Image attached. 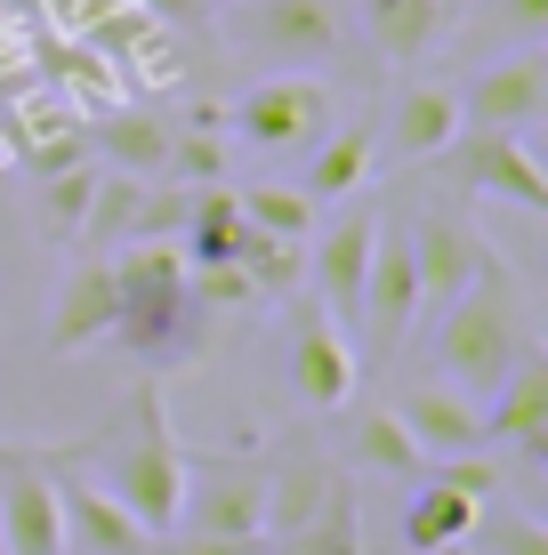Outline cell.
Returning <instances> with one entry per match:
<instances>
[{
	"label": "cell",
	"mask_w": 548,
	"mask_h": 555,
	"mask_svg": "<svg viewBox=\"0 0 548 555\" xmlns=\"http://www.w3.org/2000/svg\"><path fill=\"white\" fill-rule=\"evenodd\" d=\"M484 443L517 451L524 467H548V354L524 347L517 371L493 387V411H484Z\"/></svg>",
	"instance_id": "2e32d148"
},
{
	"label": "cell",
	"mask_w": 548,
	"mask_h": 555,
	"mask_svg": "<svg viewBox=\"0 0 548 555\" xmlns=\"http://www.w3.org/2000/svg\"><path fill=\"white\" fill-rule=\"evenodd\" d=\"M476 500H460L451 483L420 475V491L404 500V524H395V547L404 555H468V531H476Z\"/></svg>",
	"instance_id": "7402d4cb"
},
{
	"label": "cell",
	"mask_w": 548,
	"mask_h": 555,
	"mask_svg": "<svg viewBox=\"0 0 548 555\" xmlns=\"http://www.w3.org/2000/svg\"><path fill=\"white\" fill-rule=\"evenodd\" d=\"M420 331V274H411V242H404V218L380 225V250H371V274H364V314H355V338L364 354L355 362H395L404 338Z\"/></svg>",
	"instance_id": "52a82bcc"
},
{
	"label": "cell",
	"mask_w": 548,
	"mask_h": 555,
	"mask_svg": "<svg viewBox=\"0 0 548 555\" xmlns=\"http://www.w3.org/2000/svg\"><path fill=\"white\" fill-rule=\"evenodd\" d=\"M169 129L178 121H169L162 105H113V113H98V121H81V145H89L98 169H122V178L154 185L162 162H169Z\"/></svg>",
	"instance_id": "ac0fdd59"
},
{
	"label": "cell",
	"mask_w": 548,
	"mask_h": 555,
	"mask_svg": "<svg viewBox=\"0 0 548 555\" xmlns=\"http://www.w3.org/2000/svg\"><path fill=\"white\" fill-rule=\"evenodd\" d=\"M258 555H267V547H258Z\"/></svg>",
	"instance_id": "74e56055"
},
{
	"label": "cell",
	"mask_w": 548,
	"mask_h": 555,
	"mask_svg": "<svg viewBox=\"0 0 548 555\" xmlns=\"http://www.w3.org/2000/svg\"><path fill=\"white\" fill-rule=\"evenodd\" d=\"M242 242H251V225H242L234 185H194V209H186L178 258H186V266H226V258H242Z\"/></svg>",
	"instance_id": "d4e9b609"
},
{
	"label": "cell",
	"mask_w": 548,
	"mask_h": 555,
	"mask_svg": "<svg viewBox=\"0 0 548 555\" xmlns=\"http://www.w3.org/2000/svg\"><path fill=\"white\" fill-rule=\"evenodd\" d=\"M395 418L411 427V443L428 451V467L436 459H460V451H484V411L468 403L451 378H420V387L395 395Z\"/></svg>",
	"instance_id": "ffe728a7"
},
{
	"label": "cell",
	"mask_w": 548,
	"mask_h": 555,
	"mask_svg": "<svg viewBox=\"0 0 548 555\" xmlns=\"http://www.w3.org/2000/svg\"><path fill=\"white\" fill-rule=\"evenodd\" d=\"M364 555H404V547H395V540H371V531H364Z\"/></svg>",
	"instance_id": "d590c367"
},
{
	"label": "cell",
	"mask_w": 548,
	"mask_h": 555,
	"mask_svg": "<svg viewBox=\"0 0 548 555\" xmlns=\"http://www.w3.org/2000/svg\"><path fill=\"white\" fill-rule=\"evenodd\" d=\"M548 121V56L517 49L500 65H484L476 81L460 89V129H540Z\"/></svg>",
	"instance_id": "4fadbf2b"
},
{
	"label": "cell",
	"mask_w": 548,
	"mask_h": 555,
	"mask_svg": "<svg viewBox=\"0 0 548 555\" xmlns=\"http://www.w3.org/2000/svg\"><path fill=\"white\" fill-rule=\"evenodd\" d=\"M242 49L275 73H315L347 49V25H339L331 0H251L242 9Z\"/></svg>",
	"instance_id": "30bf717a"
},
{
	"label": "cell",
	"mask_w": 548,
	"mask_h": 555,
	"mask_svg": "<svg viewBox=\"0 0 548 555\" xmlns=\"http://www.w3.org/2000/svg\"><path fill=\"white\" fill-rule=\"evenodd\" d=\"M138 9L169 33H211V0H138Z\"/></svg>",
	"instance_id": "836d02e7"
},
{
	"label": "cell",
	"mask_w": 548,
	"mask_h": 555,
	"mask_svg": "<svg viewBox=\"0 0 548 555\" xmlns=\"http://www.w3.org/2000/svg\"><path fill=\"white\" fill-rule=\"evenodd\" d=\"M202 331H211V314L186 291L178 242H122L113 250V331H105L113 347L145 371H169L202 347Z\"/></svg>",
	"instance_id": "6da1fadb"
},
{
	"label": "cell",
	"mask_w": 548,
	"mask_h": 555,
	"mask_svg": "<svg viewBox=\"0 0 548 555\" xmlns=\"http://www.w3.org/2000/svg\"><path fill=\"white\" fill-rule=\"evenodd\" d=\"M404 242H411V274H420V331L444 314L468 282L484 274L500 250L460 218V209H428V218H404Z\"/></svg>",
	"instance_id": "9c48e42d"
},
{
	"label": "cell",
	"mask_w": 548,
	"mask_h": 555,
	"mask_svg": "<svg viewBox=\"0 0 548 555\" xmlns=\"http://www.w3.org/2000/svg\"><path fill=\"white\" fill-rule=\"evenodd\" d=\"M436 378H451L460 395H493L508 371H517V354L533 347V322H524V298H517V274L493 258L476 282H468L460 298L444 306L436 322Z\"/></svg>",
	"instance_id": "3957f363"
},
{
	"label": "cell",
	"mask_w": 548,
	"mask_h": 555,
	"mask_svg": "<svg viewBox=\"0 0 548 555\" xmlns=\"http://www.w3.org/2000/svg\"><path fill=\"white\" fill-rule=\"evenodd\" d=\"M49 451H16L0 459V540L9 555H65V524H56V475H49Z\"/></svg>",
	"instance_id": "5bb4252c"
},
{
	"label": "cell",
	"mask_w": 548,
	"mask_h": 555,
	"mask_svg": "<svg viewBox=\"0 0 548 555\" xmlns=\"http://www.w3.org/2000/svg\"><path fill=\"white\" fill-rule=\"evenodd\" d=\"M89 194H98V162H73V169H56V178H33V225H41L49 242H81Z\"/></svg>",
	"instance_id": "4316f807"
},
{
	"label": "cell",
	"mask_w": 548,
	"mask_h": 555,
	"mask_svg": "<svg viewBox=\"0 0 548 555\" xmlns=\"http://www.w3.org/2000/svg\"><path fill=\"white\" fill-rule=\"evenodd\" d=\"M242 202V225L251 234H275V242H307L315 234V202L298 185H234Z\"/></svg>",
	"instance_id": "f1b7e54d"
},
{
	"label": "cell",
	"mask_w": 548,
	"mask_h": 555,
	"mask_svg": "<svg viewBox=\"0 0 548 555\" xmlns=\"http://www.w3.org/2000/svg\"><path fill=\"white\" fill-rule=\"evenodd\" d=\"M371 169H380V113H355V121H339V129H323V138L307 145L298 194H307L315 209L347 202V194H371Z\"/></svg>",
	"instance_id": "d6986e66"
},
{
	"label": "cell",
	"mask_w": 548,
	"mask_h": 555,
	"mask_svg": "<svg viewBox=\"0 0 548 555\" xmlns=\"http://www.w3.org/2000/svg\"><path fill=\"white\" fill-rule=\"evenodd\" d=\"M451 138H460V89H444V81H411L380 121V145H395L404 162H444Z\"/></svg>",
	"instance_id": "44dd1931"
},
{
	"label": "cell",
	"mask_w": 548,
	"mask_h": 555,
	"mask_svg": "<svg viewBox=\"0 0 548 555\" xmlns=\"http://www.w3.org/2000/svg\"><path fill=\"white\" fill-rule=\"evenodd\" d=\"M56 65H65V73H56V98H65L73 113H81V121H98V113L129 105V81H122V73H113V65H105V56L89 49V41H81V49H65Z\"/></svg>",
	"instance_id": "83f0119b"
},
{
	"label": "cell",
	"mask_w": 548,
	"mask_h": 555,
	"mask_svg": "<svg viewBox=\"0 0 548 555\" xmlns=\"http://www.w3.org/2000/svg\"><path fill=\"white\" fill-rule=\"evenodd\" d=\"M275 555H364V500H355V475H339V491L315 507V524H298Z\"/></svg>",
	"instance_id": "484cf974"
},
{
	"label": "cell",
	"mask_w": 548,
	"mask_h": 555,
	"mask_svg": "<svg viewBox=\"0 0 548 555\" xmlns=\"http://www.w3.org/2000/svg\"><path fill=\"white\" fill-rule=\"evenodd\" d=\"M169 185H226V138L211 121H178L169 129V162H162Z\"/></svg>",
	"instance_id": "f546056e"
},
{
	"label": "cell",
	"mask_w": 548,
	"mask_h": 555,
	"mask_svg": "<svg viewBox=\"0 0 548 555\" xmlns=\"http://www.w3.org/2000/svg\"><path fill=\"white\" fill-rule=\"evenodd\" d=\"M436 483H451L460 500H476V507H493V500H500V467H493V459H476V451L444 459V467H436Z\"/></svg>",
	"instance_id": "1f68e13d"
},
{
	"label": "cell",
	"mask_w": 548,
	"mask_h": 555,
	"mask_svg": "<svg viewBox=\"0 0 548 555\" xmlns=\"http://www.w3.org/2000/svg\"><path fill=\"white\" fill-rule=\"evenodd\" d=\"M339 459L315 443V435H291L275 459H267V515H258V531H267V547H282L298 524H315V507L339 491Z\"/></svg>",
	"instance_id": "9a60e30c"
},
{
	"label": "cell",
	"mask_w": 548,
	"mask_h": 555,
	"mask_svg": "<svg viewBox=\"0 0 548 555\" xmlns=\"http://www.w3.org/2000/svg\"><path fill=\"white\" fill-rule=\"evenodd\" d=\"M113 331V250H81L49 306V354H89Z\"/></svg>",
	"instance_id": "e0dca14e"
},
{
	"label": "cell",
	"mask_w": 548,
	"mask_h": 555,
	"mask_svg": "<svg viewBox=\"0 0 548 555\" xmlns=\"http://www.w3.org/2000/svg\"><path fill=\"white\" fill-rule=\"evenodd\" d=\"M267 515V459L258 451H186V475H178V524L169 531H202V540H258Z\"/></svg>",
	"instance_id": "277c9868"
},
{
	"label": "cell",
	"mask_w": 548,
	"mask_h": 555,
	"mask_svg": "<svg viewBox=\"0 0 548 555\" xmlns=\"http://www.w3.org/2000/svg\"><path fill=\"white\" fill-rule=\"evenodd\" d=\"M380 225L387 209L371 194H347V209L315 234V258H307V282H315V306L339 322V331H355V314H364V274H371V250H380Z\"/></svg>",
	"instance_id": "5b68a950"
},
{
	"label": "cell",
	"mask_w": 548,
	"mask_h": 555,
	"mask_svg": "<svg viewBox=\"0 0 548 555\" xmlns=\"http://www.w3.org/2000/svg\"><path fill=\"white\" fill-rule=\"evenodd\" d=\"M493 25L517 33L524 49H540L548 41V0H493Z\"/></svg>",
	"instance_id": "d6a6232c"
},
{
	"label": "cell",
	"mask_w": 548,
	"mask_h": 555,
	"mask_svg": "<svg viewBox=\"0 0 548 555\" xmlns=\"http://www.w3.org/2000/svg\"><path fill=\"white\" fill-rule=\"evenodd\" d=\"M56 475V524H65V555H162V540L138 524L105 483H89L81 467H65V443L49 459Z\"/></svg>",
	"instance_id": "8fae6325"
},
{
	"label": "cell",
	"mask_w": 548,
	"mask_h": 555,
	"mask_svg": "<svg viewBox=\"0 0 548 555\" xmlns=\"http://www.w3.org/2000/svg\"><path fill=\"white\" fill-rule=\"evenodd\" d=\"M451 0H364V33H371V49L387 56V65H420L428 49L451 33Z\"/></svg>",
	"instance_id": "cb8c5ba5"
},
{
	"label": "cell",
	"mask_w": 548,
	"mask_h": 555,
	"mask_svg": "<svg viewBox=\"0 0 548 555\" xmlns=\"http://www.w3.org/2000/svg\"><path fill=\"white\" fill-rule=\"evenodd\" d=\"M347 459L364 475H387V483H420V475H428V451L411 443V427L395 418V403H355V418H347Z\"/></svg>",
	"instance_id": "603a6c76"
},
{
	"label": "cell",
	"mask_w": 548,
	"mask_h": 555,
	"mask_svg": "<svg viewBox=\"0 0 548 555\" xmlns=\"http://www.w3.org/2000/svg\"><path fill=\"white\" fill-rule=\"evenodd\" d=\"M444 162H451V185L468 202H500V209H524V218L548 209V169L533 162V145L517 129H460L444 145Z\"/></svg>",
	"instance_id": "8992f818"
},
{
	"label": "cell",
	"mask_w": 548,
	"mask_h": 555,
	"mask_svg": "<svg viewBox=\"0 0 548 555\" xmlns=\"http://www.w3.org/2000/svg\"><path fill=\"white\" fill-rule=\"evenodd\" d=\"M81 451L105 459V491L138 515L145 531L178 524V475H186V443L169 435V411H162V378H138L122 395V411L105 418L98 435H81Z\"/></svg>",
	"instance_id": "7a4b0ae2"
},
{
	"label": "cell",
	"mask_w": 548,
	"mask_h": 555,
	"mask_svg": "<svg viewBox=\"0 0 548 555\" xmlns=\"http://www.w3.org/2000/svg\"><path fill=\"white\" fill-rule=\"evenodd\" d=\"M355 378H364V362H355V338L339 331L315 298L291 306V395L307 411H347Z\"/></svg>",
	"instance_id": "7c38bea8"
},
{
	"label": "cell",
	"mask_w": 548,
	"mask_h": 555,
	"mask_svg": "<svg viewBox=\"0 0 548 555\" xmlns=\"http://www.w3.org/2000/svg\"><path fill=\"white\" fill-rule=\"evenodd\" d=\"M16 145H25V138H16V129L0 121V169H16Z\"/></svg>",
	"instance_id": "e575fe53"
},
{
	"label": "cell",
	"mask_w": 548,
	"mask_h": 555,
	"mask_svg": "<svg viewBox=\"0 0 548 555\" xmlns=\"http://www.w3.org/2000/svg\"><path fill=\"white\" fill-rule=\"evenodd\" d=\"M226 121H234V138L251 153H307L331 129V89L315 73H275V81L242 89Z\"/></svg>",
	"instance_id": "ba28073f"
},
{
	"label": "cell",
	"mask_w": 548,
	"mask_h": 555,
	"mask_svg": "<svg viewBox=\"0 0 548 555\" xmlns=\"http://www.w3.org/2000/svg\"><path fill=\"white\" fill-rule=\"evenodd\" d=\"M0 555H9V540H0Z\"/></svg>",
	"instance_id": "8d00e7d4"
},
{
	"label": "cell",
	"mask_w": 548,
	"mask_h": 555,
	"mask_svg": "<svg viewBox=\"0 0 548 555\" xmlns=\"http://www.w3.org/2000/svg\"><path fill=\"white\" fill-rule=\"evenodd\" d=\"M468 547L484 555H548V524L533 507H508V515H476V531H468Z\"/></svg>",
	"instance_id": "4dcf8cb0"
}]
</instances>
